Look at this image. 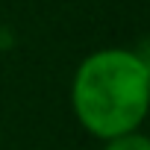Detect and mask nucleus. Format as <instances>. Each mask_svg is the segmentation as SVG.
<instances>
[{"instance_id": "obj_1", "label": "nucleus", "mask_w": 150, "mask_h": 150, "mask_svg": "<svg viewBox=\"0 0 150 150\" xmlns=\"http://www.w3.org/2000/svg\"><path fill=\"white\" fill-rule=\"evenodd\" d=\"M68 97L88 135L106 141L135 132L150 109V62L132 47H100L77 65Z\"/></svg>"}, {"instance_id": "obj_2", "label": "nucleus", "mask_w": 150, "mask_h": 150, "mask_svg": "<svg viewBox=\"0 0 150 150\" xmlns=\"http://www.w3.org/2000/svg\"><path fill=\"white\" fill-rule=\"evenodd\" d=\"M100 150H150V138L135 129V132H124V135H112L100 144Z\"/></svg>"}]
</instances>
